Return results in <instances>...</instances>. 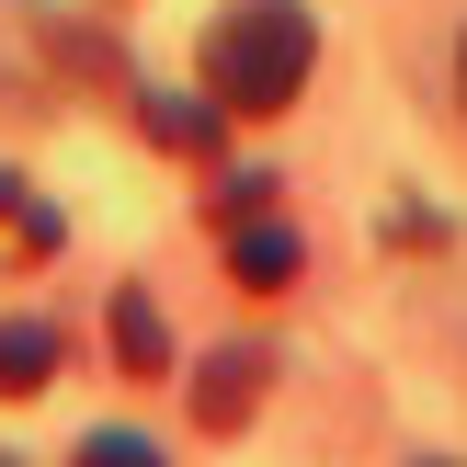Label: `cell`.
<instances>
[{
	"label": "cell",
	"mask_w": 467,
	"mask_h": 467,
	"mask_svg": "<svg viewBox=\"0 0 467 467\" xmlns=\"http://www.w3.org/2000/svg\"><path fill=\"white\" fill-rule=\"evenodd\" d=\"M308 68H319V23L296 0H228L205 23V91H217V114H285L308 91Z\"/></svg>",
	"instance_id": "6da1fadb"
},
{
	"label": "cell",
	"mask_w": 467,
	"mask_h": 467,
	"mask_svg": "<svg viewBox=\"0 0 467 467\" xmlns=\"http://www.w3.org/2000/svg\"><path fill=\"white\" fill-rule=\"evenodd\" d=\"M217 217H228V274H240L251 296L296 285V263H308V240H296V228L274 217V182H228V194H217Z\"/></svg>",
	"instance_id": "7a4b0ae2"
},
{
	"label": "cell",
	"mask_w": 467,
	"mask_h": 467,
	"mask_svg": "<svg viewBox=\"0 0 467 467\" xmlns=\"http://www.w3.org/2000/svg\"><path fill=\"white\" fill-rule=\"evenodd\" d=\"M251 400H263V354H251V342L205 354V377H194V422H205V433H240Z\"/></svg>",
	"instance_id": "3957f363"
},
{
	"label": "cell",
	"mask_w": 467,
	"mask_h": 467,
	"mask_svg": "<svg viewBox=\"0 0 467 467\" xmlns=\"http://www.w3.org/2000/svg\"><path fill=\"white\" fill-rule=\"evenodd\" d=\"M57 377V331L46 319H0V400H35Z\"/></svg>",
	"instance_id": "277c9868"
},
{
	"label": "cell",
	"mask_w": 467,
	"mask_h": 467,
	"mask_svg": "<svg viewBox=\"0 0 467 467\" xmlns=\"http://www.w3.org/2000/svg\"><path fill=\"white\" fill-rule=\"evenodd\" d=\"M114 354H126V377H171V331H160L149 285H126V296H114Z\"/></svg>",
	"instance_id": "5b68a950"
},
{
	"label": "cell",
	"mask_w": 467,
	"mask_h": 467,
	"mask_svg": "<svg viewBox=\"0 0 467 467\" xmlns=\"http://www.w3.org/2000/svg\"><path fill=\"white\" fill-rule=\"evenodd\" d=\"M217 126H228V114H217V91H205V103H182V91H149V137H160V149L205 160V149H217Z\"/></svg>",
	"instance_id": "8992f818"
},
{
	"label": "cell",
	"mask_w": 467,
	"mask_h": 467,
	"mask_svg": "<svg viewBox=\"0 0 467 467\" xmlns=\"http://www.w3.org/2000/svg\"><path fill=\"white\" fill-rule=\"evenodd\" d=\"M0 228H12V251H57V217H46L35 182H12V171H0Z\"/></svg>",
	"instance_id": "52a82bcc"
},
{
	"label": "cell",
	"mask_w": 467,
	"mask_h": 467,
	"mask_svg": "<svg viewBox=\"0 0 467 467\" xmlns=\"http://www.w3.org/2000/svg\"><path fill=\"white\" fill-rule=\"evenodd\" d=\"M456 80H467V57H456Z\"/></svg>",
	"instance_id": "ba28073f"
}]
</instances>
